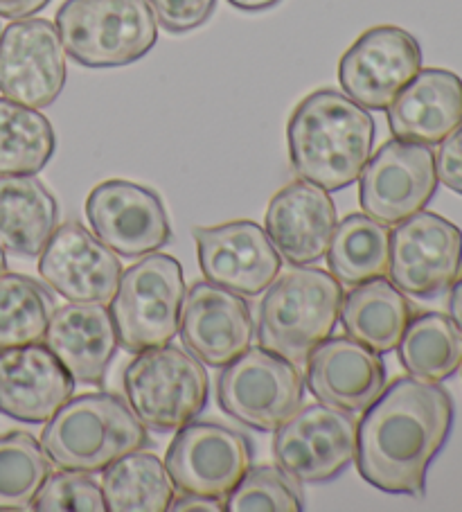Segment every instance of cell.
Instances as JSON below:
<instances>
[{"label":"cell","mask_w":462,"mask_h":512,"mask_svg":"<svg viewBox=\"0 0 462 512\" xmlns=\"http://www.w3.org/2000/svg\"><path fill=\"white\" fill-rule=\"evenodd\" d=\"M50 0H0V16L10 21H23L39 14Z\"/></svg>","instance_id":"cell-37"},{"label":"cell","mask_w":462,"mask_h":512,"mask_svg":"<svg viewBox=\"0 0 462 512\" xmlns=\"http://www.w3.org/2000/svg\"><path fill=\"white\" fill-rule=\"evenodd\" d=\"M43 343L75 382L88 386L104 382L120 346L111 310L93 303H68L52 312Z\"/></svg>","instance_id":"cell-22"},{"label":"cell","mask_w":462,"mask_h":512,"mask_svg":"<svg viewBox=\"0 0 462 512\" xmlns=\"http://www.w3.org/2000/svg\"><path fill=\"white\" fill-rule=\"evenodd\" d=\"M449 319L456 323V328L462 332V280H456L451 285L449 296Z\"/></svg>","instance_id":"cell-38"},{"label":"cell","mask_w":462,"mask_h":512,"mask_svg":"<svg viewBox=\"0 0 462 512\" xmlns=\"http://www.w3.org/2000/svg\"><path fill=\"white\" fill-rule=\"evenodd\" d=\"M386 111L395 138L429 147L440 145L462 125V79L451 70L424 68Z\"/></svg>","instance_id":"cell-23"},{"label":"cell","mask_w":462,"mask_h":512,"mask_svg":"<svg viewBox=\"0 0 462 512\" xmlns=\"http://www.w3.org/2000/svg\"><path fill=\"white\" fill-rule=\"evenodd\" d=\"M359 179L361 210L386 226H397L424 210L440 183L433 149L399 138L370 156Z\"/></svg>","instance_id":"cell-10"},{"label":"cell","mask_w":462,"mask_h":512,"mask_svg":"<svg viewBox=\"0 0 462 512\" xmlns=\"http://www.w3.org/2000/svg\"><path fill=\"white\" fill-rule=\"evenodd\" d=\"M149 445L147 429L129 404L111 393L70 400L46 422L41 447L59 470L97 474Z\"/></svg>","instance_id":"cell-3"},{"label":"cell","mask_w":462,"mask_h":512,"mask_svg":"<svg viewBox=\"0 0 462 512\" xmlns=\"http://www.w3.org/2000/svg\"><path fill=\"white\" fill-rule=\"evenodd\" d=\"M327 267L341 285L357 287L372 278H386L390 267V228L366 213H352L336 224Z\"/></svg>","instance_id":"cell-26"},{"label":"cell","mask_w":462,"mask_h":512,"mask_svg":"<svg viewBox=\"0 0 462 512\" xmlns=\"http://www.w3.org/2000/svg\"><path fill=\"white\" fill-rule=\"evenodd\" d=\"M336 224L339 215L330 192L302 179L275 192L264 215L266 235L291 267L323 260Z\"/></svg>","instance_id":"cell-19"},{"label":"cell","mask_w":462,"mask_h":512,"mask_svg":"<svg viewBox=\"0 0 462 512\" xmlns=\"http://www.w3.org/2000/svg\"><path fill=\"white\" fill-rule=\"evenodd\" d=\"M462 271V231L435 213L420 210L390 231L393 285L415 298H435L451 289Z\"/></svg>","instance_id":"cell-11"},{"label":"cell","mask_w":462,"mask_h":512,"mask_svg":"<svg viewBox=\"0 0 462 512\" xmlns=\"http://www.w3.org/2000/svg\"><path fill=\"white\" fill-rule=\"evenodd\" d=\"M124 402L147 429L179 431L208 406L206 366L179 346L147 348L136 355L122 377Z\"/></svg>","instance_id":"cell-5"},{"label":"cell","mask_w":462,"mask_h":512,"mask_svg":"<svg viewBox=\"0 0 462 512\" xmlns=\"http://www.w3.org/2000/svg\"><path fill=\"white\" fill-rule=\"evenodd\" d=\"M422 70V48L411 32L377 25L345 50L339 64L343 93L366 111H386Z\"/></svg>","instance_id":"cell-13"},{"label":"cell","mask_w":462,"mask_h":512,"mask_svg":"<svg viewBox=\"0 0 462 512\" xmlns=\"http://www.w3.org/2000/svg\"><path fill=\"white\" fill-rule=\"evenodd\" d=\"M5 267H7V258H5V249L0 246V273H5Z\"/></svg>","instance_id":"cell-40"},{"label":"cell","mask_w":462,"mask_h":512,"mask_svg":"<svg viewBox=\"0 0 462 512\" xmlns=\"http://www.w3.org/2000/svg\"><path fill=\"white\" fill-rule=\"evenodd\" d=\"M165 467L174 488L224 501L253 467L251 443L215 422H190L167 447Z\"/></svg>","instance_id":"cell-14"},{"label":"cell","mask_w":462,"mask_h":512,"mask_svg":"<svg viewBox=\"0 0 462 512\" xmlns=\"http://www.w3.org/2000/svg\"><path fill=\"white\" fill-rule=\"evenodd\" d=\"M343 285L330 271L296 267L264 291L257 314V341L291 364H307L312 352L332 337L341 319Z\"/></svg>","instance_id":"cell-4"},{"label":"cell","mask_w":462,"mask_h":512,"mask_svg":"<svg viewBox=\"0 0 462 512\" xmlns=\"http://www.w3.org/2000/svg\"><path fill=\"white\" fill-rule=\"evenodd\" d=\"M75 393V379L48 346L0 352V411L7 418L43 425Z\"/></svg>","instance_id":"cell-21"},{"label":"cell","mask_w":462,"mask_h":512,"mask_svg":"<svg viewBox=\"0 0 462 512\" xmlns=\"http://www.w3.org/2000/svg\"><path fill=\"white\" fill-rule=\"evenodd\" d=\"M55 28L66 55L86 68L129 66L158 41L147 0H66Z\"/></svg>","instance_id":"cell-6"},{"label":"cell","mask_w":462,"mask_h":512,"mask_svg":"<svg viewBox=\"0 0 462 512\" xmlns=\"http://www.w3.org/2000/svg\"><path fill=\"white\" fill-rule=\"evenodd\" d=\"M66 86V50L55 25L23 19L0 34V93L30 109L57 102Z\"/></svg>","instance_id":"cell-15"},{"label":"cell","mask_w":462,"mask_h":512,"mask_svg":"<svg viewBox=\"0 0 462 512\" xmlns=\"http://www.w3.org/2000/svg\"><path fill=\"white\" fill-rule=\"evenodd\" d=\"M147 5L167 32L185 34L210 19L217 0H147Z\"/></svg>","instance_id":"cell-34"},{"label":"cell","mask_w":462,"mask_h":512,"mask_svg":"<svg viewBox=\"0 0 462 512\" xmlns=\"http://www.w3.org/2000/svg\"><path fill=\"white\" fill-rule=\"evenodd\" d=\"M375 134V120L348 95L334 88L314 91L287 127L293 172L327 192L350 188L370 161Z\"/></svg>","instance_id":"cell-2"},{"label":"cell","mask_w":462,"mask_h":512,"mask_svg":"<svg viewBox=\"0 0 462 512\" xmlns=\"http://www.w3.org/2000/svg\"><path fill=\"white\" fill-rule=\"evenodd\" d=\"M52 296L21 273H0V352L43 343L52 319Z\"/></svg>","instance_id":"cell-30"},{"label":"cell","mask_w":462,"mask_h":512,"mask_svg":"<svg viewBox=\"0 0 462 512\" xmlns=\"http://www.w3.org/2000/svg\"><path fill=\"white\" fill-rule=\"evenodd\" d=\"M357 456V422L323 402L307 404L275 429L273 458L296 483H327Z\"/></svg>","instance_id":"cell-9"},{"label":"cell","mask_w":462,"mask_h":512,"mask_svg":"<svg viewBox=\"0 0 462 512\" xmlns=\"http://www.w3.org/2000/svg\"><path fill=\"white\" fill-rule=\"evenodd\" d=\"M228 512H300L305 510L296 481L278 465L251 467L224 499Z\"/></svg>","instance_id":"cell-32"},{"label":"cell","mask_w":462,"mask_h":512,"mask_svg":"<svg viewBox=\"0 0 462 512\" xmlns=\"http://www.w3.org/2000/svg\"><path fill=\"white\" fill-rule=\"evenodd\" d=\"M460 368H462V366H460Z\"/></svg>","instance_id":"cell-41"},{"label":"cell","mask_w":462,"mask_h":512,"mask_svg":"<svg viewBox=\"0 0 462 512\" xmlns=\"http://www.w3.org/2000/svg\"><path fill=\"white\" fill-rule=\"evenodd\" d=\"M397 352L408 375L440 384L462 366V332L440 312L417 314L406 325Z\"/></svg>","instance_id":"cell-28"},{"label":"cell","mask_w":462,"mask_h":512,"mask_svg":"<svg viewBox=\"0 0 462 512\" xmlns=\"http://www.w3.org/2000/svg\"><path fill=\"white\" fill-rule=\"evenodd\" d=\"M39 273L68 303L111 305L122 278V264L86 226L66 222L41 251Z\"/></svg>","instance_id":"cell-17"},{"label":"cell","mask_w":462,"mask_h":512,"mask_svg":"<svg viewBox=\"0 0 462 512\" xmlns=\"http://www.w3.org/2000/svg\"><path fill=\"white\" fill-rule=\"evenodd\" d=\"M106 510L111 512H165L174 501V483L161 458L133 452L118 458L102 472Z\"/></svg>","instance_id":"cell-27"},{"label":"cell","mask_w":462,"mask_h":512,"mask_svg":"<svg viewBox=\"0 0 462 512\" xmlns=\"http://www.w3.org/2000/svg\"><path fill=\"white\" fill-rule=\"evenodd\" d=\"M84 210L91 233L122 258L156 253L172 240L163 201L145 185L122 179L104 181L88 194Z\"/></svg>","instance_id":"cell-12"},{"label":"cell","mask_w":462,"mask_h":512,"mask_svg":"<svg viewBox=\"0 0 462 512\" xmlns=\"http://www.w3.org/2000/svg\"><path fill=\"white\" fill-rule=\"evenodd\" d=\"M179 332L201 364L224 368L253 346L255 321L244 296L199 280L185 294Z\"/></svg>","instance_id":"cell-18"},{"label":"cell","mask_w":462,"mask_h":512,"mask_svg":"<svg viewBox=\"0 0 462 512\" xmlns=\"http://www.w3.org/2000/svg\"><path fill=\"white\" fill-rule=\"evenodd\" d=\"M228 3L239 7V10L244 12H262V10H269L273 5H278L280 0H228Z\"/></svg>","instance_id":"cell-39"},{"label":"cell","mask_w":462,"mask_h":512,"mask_svg":"<svg viewBox=\"0 0 462 512\" xmlns=\"http://www.w3.org/2000/svg\"><path fill=\"white\" fill-rule=\"evenodd\" d=\"M199 267L212 285L244 298L262 296L280 276L282 258L264 228L255 222H228L194 228Z\"/></svg>","instance_id":"cell-16"},{"label":"cell","mask_w":462,"mask_h":512,"mask_svg":"<svg viewBox=\"0 0 462 512\" xmlns=\"http://www.w3.org/2000/svg\"><path fill=\"white\" fill-rule=\"evenodd\" d=\"M55 149V129L43 113L0 97V176L39 174Z\"/></svg>","instance_id":"cell-29"},{"label":"cell","mask_w":462,"mask_h":512,"mask_svg":"<svg viewBox=\"0 0 462 512\" xmlns=\"http://www.w3.org/2000/svg\"><path fill=\"white\" fill-rule=\"evenodd\" d=\"M170 510H174V512H194V510H201V512H224L226 506H224V501L215 499V497H203V494L183 492L181 497H176L172 501Z\"/></svg>","instance_id":"cell-36"},{"label":"cell","mask_w":462,"mask_h":512,"mask_svg":"<svg viewBox=\"0 0 462 512\" xmlns=\"http://www.w3.org/2000/svg\"><path fill=\"white\" fill-rule=\"evenodd\" d=\"M59 228V203L37 174L0 176V246L37 258Z\"/></svg>","instance_id":"cell-24"},{"label":"cell","mask_w":462,"mask_h":512,"mask_svg":"<svg viewBox=\"0 0 462 512\" xmlns=\"http://www.w3.org/2000/svg\"><path fill=\"white\" fill-rule=\"evenodd\" d=\"M39 512H104L102 485L91 474L61 470L50 474L32 501Z\"/></svg>","instance_id":"cell-33"},{"label":"cell","mask_w":462,"mask_h":512,"mask_svg":"<svg viewBox=\"0 0 462 512\" xmlns=\"http://www.w3.org/2000/svg\"><path fill=\"white\" fill-rule=\"evenodd\" d=\"M451 395L440 384L399 377L381 391L357 425V467L386 494L424 497L426 472L453 429Z\"/></svg>","instance_id":"cell-1"},{"label":"cell","mask_w":462,"mask_h":512,"mask_svg":"<svg viewBox=\"0 0 462 512\" xmlns=\"http://www.w3.org/2000/svg\"><path fill=\"white\" fill-rule=\"evenodd\" d=\"M386 377L379 352L352 337H330L309 355L305 382L318 402L363 413L386 388Z\"/></svg>","instance_id":"cell-20"},{"label":"cell","mask_w":462,"mask_h":512,"mask_svg":"<svg viewBox=\"0 0 462 512\" xmlns=\"http://www.w3.org/2000/svg\"><path fill=\"white\" fill-rule=\"evenodd\" d=\"M411 319L413 310L404 291L386 278H372L343 296L339 321L348 337L386 355L397 350Z\"/></svg>","instance_id":"cell-25"},{"label":"cell","mask_w":462,"mask_h":512,"mask_svg":"<svg viewBox=\"0 0 462 512\" xmlns=\"http://www.w3.org/2000/svg\"><path fill=\"white\" fill-rule=\"evenodd\" d=\"M305 382L296 364L266 348H248L224 366L217 400L230 418L255 431H275L302 406Z\"/></svg>","instance_id":"cell-8"},{"label":"cell","mask_w":462,"mask_h":512,"mask_svg":"<svg viewBox=\"0 0 462 512\" xmlns=\"http://www.w3.org/2000/svg\"><path fill=\"white\" fill-rule=\"evenodd\" d=\"M185 273L181 262L167 253L142 255L122 271L111 300V316L122 350L138 355L147 348L167 346L181 328L185 303Z\"/></svg>","instance_id":"cell-7"},{"label":"cell","mask_w":462,"mask_h":512,"mask_svg":"<svg viewBox=\"0 0 462 512\" xmlns=\"http://www.w3.org/2000/svg\"><path fill=\"white\" fill-rule=\"evenodd\" d=\"M435 172L444 188L462 197V125L440 143L435 154Z\"/></svg>","instance_id":"cell-35"},{"label":"cell","mask_w":462,"mask_h":512,"mask_svg":"<svg viewBox=\"0 0 462 512\" xmlns=\"http://www.w3.org/2000/svg\"><path fill=\"white\" fill-rule=\"evenodd\" d=\"M50 458L32 434L0 436V510H28L50 472Z\"/></svg>","instance_id":"cell-31"}]
</instances>
